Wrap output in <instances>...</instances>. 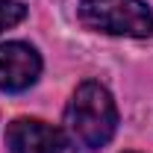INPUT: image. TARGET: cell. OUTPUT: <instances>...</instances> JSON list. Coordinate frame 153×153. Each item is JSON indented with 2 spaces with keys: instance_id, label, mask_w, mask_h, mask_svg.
<instances>
[{
  "instance_id": "cell-1",
  "label": "cell",
  "mask_w": 153,
  "mask_h": 153,
  "mask_svg": "<svg viewBox=\"0 0 153 153\" xmlns=\"http://www.w3.org/2000/svg\"><path fill=\"white\" fill-rule=\"evenodd\" d=\"M118 112L112 94L100 82H82L65 109V133L82 150H97L115 135Z\"/></svg>"
},
{
  "instance_id": "cell-2",
  "label": "cell",
  "mask_w": 153,
  "mask_h": 153,
  "mask_svg": "<svg viewBox=\"0 0 153 153\" xmlns=\"http://www.w3.org/2000/svg\"><path fill=\"white\" fill-rule=\"evenodd\" d=\"M79 21L109 36H130L147 38L153 33V12L141 0H82Z\"/></svg>"
},
{
  "instance_id": "cell-3",
  "label": "cell",
  "mask_w": 153,
  "mask_h": 153,
  "mask_svg": "<svg viewBox=\"0 0 153 153\" xmlns=\"http://www.w3.org/2000/svg\"><path fill=\"white\" fill-rule=\"evenodd\" d=\"M41 74V59L30 44H0V91H24Z\"/></svg>"
},
{
  "instance_id": "cell-4",
  "label": "cell",
  "mask_w": 153,
  "mask_h": 153,
  "mask_svg": "<svg viewBox=\"0 0 153 153\" xmlns=\"http://www.w3.org/2000/svg\"><path fill=\"white\" fill-rule=\"evenodd\" d=\"M6 144L12 153H62V133L36 118H18L6 130Z\"/></svg>"
},
{
  "instance_id": "cell-5",
  "label": "cell",
  "mask_w": 153,
  "mask_h": 153,
  "mask_svg": "<svg viewBox=\"0 0 153 153\" xmlns=\"http://www.w3.org/2000/svg\"><path fill=\"white\" fill-rule=\"evenodd\" d=\"M27 18V6L18 3V0H0V33L15 27Z\"/></svg>"
}]
</instances>
